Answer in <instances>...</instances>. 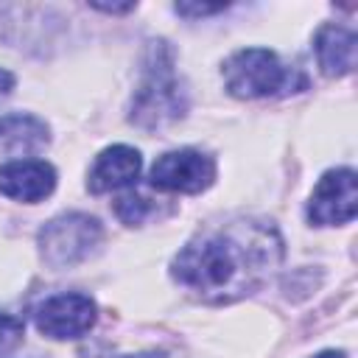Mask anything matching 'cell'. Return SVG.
Returning <instances> with one entry per match:
<instances>
[{
  "mask_svg": "<svg viewBox=\"0 0 358 358\" xmlns=\"http://www.w3.org/2000/svg\"><path fill=\"white\" fill-rule=\"evenodd\" d=\"M95 316H98V308L90 296L56 294L36 308L34 322H36L39 333H45L50 338H78L95 324Z\"/></svg>",
  "mask_w": 358,
  "mask_h": 358,
  "instance_id": "52a82bcc",
  "label": "cell"
},
{
  "mask_svg": "<svg viewBox=\"0 0 358 358\" xmlns=\"http://www.w3.org/2000/svg\"><path fill=\"white\" fill-rule=\"evenodd\" d=\"M227 6L218 3V6H207V3H176V11L185 14V17H201V14H215V11H224Z\"/></svg>",
  "mask_w": 358,
  "mask_h": 358,
  "instance_id": "5bb4252c",
  "label": "cell"
},
{
  "mask_svg": "<svg viewBox=\"0 0 358 358\" xmlns=\"http://www.w3.org/2000/svg\"><path fill=\"white\" fill-rule=\"evenodd\" d=\"M282 260V238L266 221H229L187 241L171 263L179 285L204 302H235L257 291Z\"/></svg>",
  "mask_w": 358,
  "mask_h": 358,
  "instance_id": "6da1fadb",
  "label": "cell"
},
{
  "mask_svg": "<svg viewBox=\"0 0 358 358\" xmlns=\"http://www.w3.org/2000/svg\"><path fill=\"white\" fill-rule=\"evenodd\" d=\"M185 112H187L185 87L179 84V78L173 73L171 50L165 48V42H159L157 48H151L145 76L134 92L129 117L134 126L154 131V129H165V126L176 123Z\"/></svg>",
  "mask_w": 358,
  "mask_h": 358,
  "instance_id": "7a4b0ae2",
  "label": "cell"
},
{
  "mask_svg": "<svg viewBox=\"0 0 358 358\" xmlns=\"http://www.w3.org/2000/svg\"><path fill=\"white\" fill-rule=\"evenodd\" d=\"M224 84L235 98H268L291 84V70L266 48H243L224 62Z\"/></svg>",
  "mask_w": 358,
  "mask_h": 358,
  "instance_id": "3957f363",
  "label": "cell"
},
{
  "mask_svg": "<svg viewBox=\"0 0 358 358\" xmlns=\"http://www.w3.org/2000/svg\"><path fill=\"white\" fill-rule=\"evenodd\" d=\"M215 179V162L210 154H201L196 148L168 151L162 154L148 173L151 187L165 193H201Z\"/></svg>",
  "mask_w": 358,
  "mask_h": 358,
  "instance_id": "5b68a950",
  "label": "cell"
},
{
  "mask_svg": "<svg viewBox=\"0 0 358 358\" xmlns=\"http://www.w3.org/2000/svg\"><path fill=\"white\" fill-rule=\"evenodd\" d=\"M56 187V171L45 159H11L0 165V193L17 201H42Z\"/></svg>",
  "mask_w": 358,
  "mask_h": 358,
  "instance_id": "ba28073f",
  "label": "cell"
},
{
  "mask_svg": "<svg viewBox=\"0 0 358 358\" xmlns=\"http://www.w3.org/2000/svg\"><path fill=\"white\" fill-rule=\"evenodd\" d=\"M358 213V185H355V171L350 168H336L327 171L319 185L310 193L308 201V218L313 224H347Z\"/></svg>",
  "mask_w": 358,
  "mask_h": 358,
  "instance_id": "8992f818",
  "label": "cell"
},
{
  "mask_svg": "<svg viewBox=\"0 0 358 358\" xmlns=\"http://www.w3.org/2000/svg\"><path fill=\"white\" fill-rule=\"evenodd\" d=\"M313 358H347L344 352H333V350H327V352H319V355H313Z\"/></svg>",
  "mask_w": 358,
  "mask_h": 358,
  "instance_id": "e0dca14e",
  "label": "cell"
},
{
  "mask_svg": "<svg viewBox=\"0 0 358 358\" xmlns=\"http://www.w3.org/2000/svg\"><path fill=\"white\" fill-rule=\"evenodd\" d=\"M140 168H143V159H140L137 148H131V145H109L95 157L87 185H90L92 193L120 190V187H129L140 176Z\"/></svg>",
  "mask_w": 358,
  "mask_h": 358,
  "instance_id": "9c48e42d",
  "label": "cell"
},
{
  "mask_svg": "<svg viewBox=\"0 0 358 358\" xmlns=\"http://www.w3.org/2000/svg\"><path fill=\"white\" fill-rule=\"evenodd\" d=\"M120 358H162L159 352H140V355H120Z\"/></svg>",
  "mask_w": 358,
  "mask_h": 358,
  "instance_id": "ac0fdd59",
  "label": "cell"
},
{
  "mask_svg": "<svg viewBox=\"0 0 358 358\" xmlns=\"http://www.w3.org/2000/svg\"><path fill=\"white\" fill-rule=\"evenodd\" d=\"M50 143L48 126L34 115H6L0 117V151L3 154H36Z\"/></svg>",
  "mask_w": 358,
  "mask_h": 358,
  "instance_id": "8fae6325",
  "label": "cell"
},
{
  "mask_svg": "<svg viewBox=\"0 0 358 358\" xmlns=\"http://www.w3.org/2000/svg\"><path fill=\"white\" fill-rule=\"evenodd\" d=\"M103 229L87 213H64L48 221L39 232V249L50 268H73L87 260L101 243Z\"/></svg>",
  "mask_w": 358,
  "mask_h": 358,
  "instance_id": "277c9868",
  "label": "cell"
},
{
  "mask_svg": "<svg viewBox=\"0 0 358 358\" xmlns=\"http://www.w3.org/2000/svg\"><path fill=\"white\" fill-rule=\"evenodd\" d=\"M25 336V324L22 319L11 316V313H0V355L14 350Z\"/></svg>",
  "mask_w": 358,
  "mask_h": 358,
  "instance_id": "4fadbf2b",
  "label": "cell"
},
{
  "mask_svg": "<svg viewBox=\"0 0 358 358\" xmlns=\"http://www.w3.org/2000/svg\"><path fill=\"white\" fill-rule=\"evenodd\" d=\"M115 215L123 221V224H140L145 215H148V201L140 196V193H134V190H129V193H123V196H117L115 199Z\"/></svg>",
  "mask_w": 358,
  "mask_h": 358,
  "instance_id": "7c38bea8",
  "label": "cell"
},
{
  "mask_svg": "<svg viewBox=\"0 0 358 358\" xmlns=\"http://www.w3.org/2000/svg\"><path fill=\"white\" fill-rule=\"evenodd\" d=\"M11 87H14V76L0 67V92H11Z\"/></svg>",
  "mask_w": 358,
  "mask_h": 358,
  "instance_id": "2e32d148",
  "label": "cell"
},
{
  "mask_svg": "<svg viewBox=\"0 0 358 358\" xmlns=\"http://www.w3.org/2000/svg\"><path fill=\"white\" fill-rule=\"evenodd\" d=\"M316 62L324 76L338 78L355 67V34L341 25H322L316 31Z\"/></svg>",
  "mask_w": 358,
  "mask_h": 358,
  "instance_id": "30bf717a",
  "label": "cell"
},
{
  "mask_svg": "<svg viewBox=\"0 0 358 358\" xmlns=\"http://www.w3.org/2000/svg\"><path fill=\"white\" fill-rule=\"evenodd\" d=\"M92 8L109 11V14H123V11H131V8H134V3H123V6H103V3H92Z\"/></svg>",
  "mask_w": 358,
  "mask_h": 358,
  "instance_id": "9a60e30c",
  "label": "cell"
}]
</instances>
